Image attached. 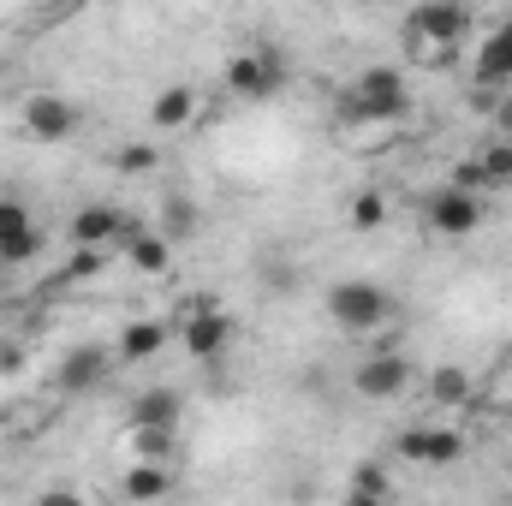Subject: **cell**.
<instances>
[{"label": "cell", "mask_w": 512, "mask_h": 506, "mask_svg": "<svg viewBox=\"0 0 512 506\" xmlns=\"http://www.w3.org/2000/svg\"><path fill=\"white\" fill-rule=\"evenodd\" d=\"M471 30H477V18L465 0H411L399 18V54L411 72H441L459 60Z\"/></svg>", "instance_id": "1"}, {"label": "cell", "mask_w": 512, "mask_h": 506, "mask_svg": "<svg viewBox=\"0 0 512 506\" xmlns=\"http://www.w3.org/2000/svg\"><path fill=\"white\" fill-rule=\"evenodd\" d=\"M411 114V78L405 66H358L340 90V120L346 126H393Z\"/></svg>", "instance_id": "2"}, {"label": "cell", "mask_w": 512, "mask_h": 506, "mask_svg": "<svg viewBox=\"0 0 512 506\" xmlns=\"http://www.w3.org/2000/svg\"><path fill=\"white\" fill-rule=\"evenodd\" d=\"M322 316L340 334H352V340H376V334H387L399 322V298L387 286H376V280H334L322 292Z\"/></svg>", "instance_id": "3"}, {"label": "cell", "mask_w": 512, "mask_h": 506, "mask_svg": "<svg viewBox=\"0 0 512 506\" xmlns=\"http://www.w3.org/2000/svg\"><path fill=\"white\" fill-rule=\"evenodd\" d=\"M286 84H292V66L274 42H251V48L227 54V66H221V90L233 102H274Z\"/></svg>", "instance_id": "4"}, {"label": "cell", "mask_w": 512, "mask_h": 506, "mask_svg": "<svg viewBox=\"0 0 512 506\" xmlns=\"http://www.w3.org/2000/svg\"><path fill=\"white\" fill-rule=\"evenodd\" d=\"M173 340H179V352L191 364H221L227 346H233V316L221 304H209V298H191L173 316Z\"/></svg>", "instance_id": "5"}, {"label": "cell", "mask_w": 512, "mask_h": 506, "mask_svg": "<svg viewBox=\"0 0 512 506\" xmlns=\"http://www.w3.org/2000/svg\"><path fill=\"white\" fill-rule=\"evenodd\" d=\"M483 221H489V197L471 191V185H459V179H447V185H435V191L423 197V227H429V239H471Z\"/></svg>", "instance_id": "6"}, {"label": "cell", "mask_w": 512, "mask_h": 506, "mask_svg": "<svg viewBox=\"0 0 512 506\" xmlns=\"http://www.w3.org/2000/svg\"><path fill=\"white\" fill-rule=\"evenodd\" d=\"M471 453V441H465V429H453V423H405L399 435H393V459H405V465H417V471H453L459 459Z\"/></svg>", "instance_id": "7"}, {"label": "cell", "mask_w": 512, "mask_h": 506, "mask_svg": "<svg viewBox=\"0 0 512 506\" xmlns=\"http://www.w3.org/2000/svg\"><path fill=\"white\" fill-rule=\"evenodd\" d=\"M352 393L370 399V405H399V399L417 393V364L399 346H376L370 358L352 364Z\"/></svg>", "instance_id": "8"}, {"label": "cell", "mask_w": 512, "mask_h": 506, "mask_svg": "<svg viewBox=\"0 0 512 506\" xmlns=\"http://www.w3.org/2000/svg\"><path fill=\"white\" fill-rule=\"evenodd\" d=\"M12 126H18V137H30V143H66V137H78V126H84V108L72 96H60V90H30L12 108Z\"/></svg>", "instance_id": "9"}, {"label": "cell", "mask_w": 512, "mask_h": 506, "mask_svg": "<svg viewBox=\"0 0 512 506\" xmlns=\"http://www.w3.org/2000/svg\"><path fill=\"white\" fill-rule=\"evenodd\" d=\"M131 233H143V215H131L120 203H84V209H72V221H66V239L72 245H84V251H114L126 245Z\"/></svg>", "instance_id": "10"}, {"label": "cell", "mask_w": 512, "mask_h": 506, "mask_svg": "<svg viewBox=\"0 0 512 506\" xmlns=\"http://www.w3.org/2000/svg\"><path fill=\"white\" fill-rule=\"evenodd\" d=\"M453 179L459 185H471V191H483V197H507L512 191V137H489V143H477L459 167H453Z\"/></svg>", "instance_id": "11"}, {"label": "cell", "mask_w": 512, "mask_h": 506, "mask_svg": "<svg viewBox=\"0 0 512 506\" xmlns=\"http://www.w3.org/2000/svg\"><path fill=\"white\" fill-rule=\"evenodd\" d=\"M114 453L126 465H179V423H143V417H126L120 435H114Z\"/></svg>", "instance_id": "12"}, {"label": "cell", "mask_w": 512, "mask_h": 506, "mask_svg": "<svg viewBox=\"0 0 512 506\" xmlns=\"http://www.w3.org/2000/svg\"><path fill=\"white\" fill-rule=\"evenodd\" d=\"M42 256V221L30 215V203L0 197V268H24Z\"/></svg>", "instance_id": "13"}, {"label": "cell", "mask_w": 512, "mask_h": 506, "mask_svg": "<svg viewBox=\"0 0 512 506\" xmlns=\"http://www.w3.org/2000/svg\"><path fill=\"white\" fill-rule=\"evenodd\" d=\"M471 84L489 90V96L512 90V18H501L495 30H483V42L471 54Z\"/></svg>", "instance_id": "14"}, {"label": "cell", "mask_w": 512, "mask_h": 506, "mask_svg": "<svg viewBox=\"0 0 512 506\" xmlns=\"http://www.w3.org/2000/svg\"><path fill=\"white\" fill-rule=\"evenodd\" d=\"M114 370H120L114 346H78V352H66V358H60L54 387H60V393H90V387H102Z\"/></svg>", "instance_id": "15"}, {"label": "cell", "mask_w": 512, "mask_h": 506, "mask_svg": "<svg viewBox=\"0 0 512 506\" xmlns=\"http://www.w3.org/2000/svg\"><path fill=\"white\" fill-rule=\"evenodd\" d=\"M417 387L435 411H471L477 405V376L465 364H429V376H417Z\"/></svg>", "instance_id": "16"}, {"label": "cell", "mask_w": 512, "mask_h": 506, "mask_svg": "<svg viewBox=\"0 0 512 506\" xmlns=\"http://www.w3.org/2000/svg\"><path fill=\"white\" fill-rule=\"evenodd\" d=\"M167 340H173V322H161V316H137V322L120 328L114 358H120V364H149V358L167 352Z\"/></svg>", "instance_id": "17"}, {"label": "cell", "mask_w": 512, "mask_h": 506, "mask_svg": "<svg viewBox=\"0 0 512 506\" xmlns=\"http://www.w3.org/2000/svg\"><path fill=\"white\" fill-rule=\"evenodd\" d=\"M173 239L161 233V227H143V233H131L126 245H120V262H126L131 274H143V280H155V274H167L173 268Z\"/></svg>", "instance_id": "18"}, {"label": "cell", "mask_w": 512, "mask_h": 506, "mask_svg": "<svg viewBox=\"0 0 512 506\" xmlns=\"http://www.w3.org/2000/svg\"><path fill=\"white\" fill-rule=\"evenodd\" d=\"M197 108H203V96H197L191 84H167V90L149 102V126L155 131H191L197 126Z\"/></svg>", "instance_id": "19"}, {"label": "cell", "mask_w": 512, "mask_h": 506, "mask_svg": "<svg viewBox=\"0 0 512 506\" xmlns=\"http://www.w3.org/2000/svg\"><path fill=\"white\" fill-rule=\"evenodd\" d=\"M173 489H179V465H143L137 459V465L120 471V495L126 501H167Z\"/></svg>", "instance_id": "20"}, {"label": "cell", "mask_w": 512, "mask_h": 506, "mask_svg": "<svg viewBox=\"0 0 512 506\" xmlns=\"http://www.w3.org/2000/svg\"><path fill=\"white\" fill-rule=\"evenodd\" d=\"M126 417H143V423H179L185 417V393L179 387H143L126 405Z\"/></svg>", "instance_id": "21"}, {"label": "cell", "mask_w": 512, "mask_h": 506, "mask_svg": "<svg viewBox=\"0 0 512 506\" xmlns=\"http://www.w3.org/2000/svg\"><path fill=\"white\" fill-rule=\"evenodd\" d=\"M346 227H352V233H382L387 227V197L382 191H352V197H346Z\"/></svg>", "instance_id": "22"}, {"label": "cell", "mask_w": 512, "mask_h": 506, "mask_svg": "<svg viewBox=\"0 0 512 506\" xmlns=\"http://www.w3.org/2000/svg\"><path fill=\"white\" fill-rule=\"evenodd\" d=\"M155 221H161V233H167L173 245H185V239L197 233V203H191V197H161V215H155Z\"/></svg>", "instance_id": "23"}, {"label": "cell", "mask_w": 512, "mask_h": 506, "mask_svg": "<svg viewBox=\"0 0 512 506\" xmlns=\"http://www.w3.org/2000/svg\"><path fill=\"white\" fill-rule=\"evenodd\" d=\"M161 167V149L155 143H126V149H114V173H126V179H143V173H155Z\"/></svg>", "instance_id": "24"}, {"label": "cell", "mask_w": 512, "mask_h": 506, "mask_svg": "<svg viewBox=\"0 0 512 506\" xmlns=\"http://www.w3.org/2000/svg\"><path fill=\"white\" fill-rule=\"evenodd\" d=\"M346 495H352V501H387V495H393V483L382 477V465H364V471L346 483Z\"/></svg>", "instance_id": "25"}, {"label": "cell", "mask_w": 512, "mask_h": 506, "mask_svg": "<svg viewBox=\"0 0 512 506\" xmlns=\"http://www.w3.org/2000/svg\"><path fill=\"white\" fill-rule=\"evenodd\" d=\"M489 120H495V131H501V137H512V102H501V96H495V114H489Z\"/></svg>", "instance_id": "26"}]
</instances>
